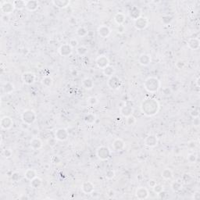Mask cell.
I'll return each instance as SVG.
<instances>
[{"label": "cell", "mask_w": 200, "mask_h": 200, "mask_svg": "<svg viewBox=\"0 0 200 200\" xmlns=\"http://www.w3.org/2000/svg\"><path fill=\"white\" fill-rule=\"evenodd\" d=\"M140 109L142 113L146 117H152L157 114L160 110V103L156 99L147 98L142 101Z\"/></svg>", "instance_id": "obj_1"}, {"label": "cell", "mask_w": 200, "mask_h": 200, "mask_svg": "<svg viewBox=\"0 0 200 200\" xmlns=\"http://www.w3.org/2000/svg\"><path fill=\"white\" fill-rule=\"evenodd\" d=\"M161 84L160 80L156 77H149L144 81V88L148 92L156 93L160 88Z\"/></svg>", "instance_id": "obj_2"}, {"label": "cell", "mask_w": 200, "mask_h": 200, "mask_svg": "<svg viewBox=\"0 0 200 200\" xmlns=\"http://www.w3.org/2000/svg\"><path fill=\"white\" fill-rule=\"evenodd\" d=\"M21 119L24 123L30 125L36 120L37 114L32 109H25V111L21 113Z\"/></svg>", "instance_id": "obj_3"}, {"label": "cell", "mask_w": 200, "mask_h": 200, "mask_svg": "<svg viewBox=\"0 0 200 200\" xmlns=\"http://www.w3.org/2000/svg\"><path fill=\"white\" fill-rule=\"evenodd\" d=\"M122 81L119 77H117L116 75H113L111 77H109L107 81L108 87L112 90H118L121 88L122 86Z\"/></svg>", "instance_id": "obj_4"}, {"label": "cell", "mask_w": 200, "mask_h": 200, "mask_svg": "<svg viewBox=\"0 0 200 200\" xmlns=\"http://www.w3.org/2000/svg\"><path fill=\"white\" fill-rule=\"evenodd\" d=\"M96 155L98 158L101 160H107L111 155V151L106 146H99L96 150Z\"/></svg>", "instance_id": "obj_5"}, {"label": "cell", "mask_w": 200, "mask_h": 200, "mask_svg": "<svg viewBox=\"0 0 200 200\" xmlns=\"http://www.w3.org/2000/svg\"><path fill=\"white\" fill-rule=\"evenodd\" d=\"M149 19L146 16H140L139 18L135 20L134 21V26L137 30H142L146 29L148 26H149Z\"/></svg>", "instance_id": "obj_6"}, {"label": "cell", "mask_w": 200, "mask_h": 200, "mask_svg": "<svg viewBox=\"0 0 200 200\" xmlns=\"http://www.w3.org/2000/svg\"><path fill=\"white\" fill-rule=\"evenodd\" d=\"M69 132L65 128H59L55 132V138L59 142H64L68 138Z\"/></svg>", "instance_id": "obj_7"}, {"label": "cell", "mask_w": 200, "mask_h": 200, "mask_svg": "<svg viewBox=\"0 0 200 200\" xmlns=\"http://www.w3.org/2000/svg\"><path fill=\"white\" fill-rule=\"evenodd\" d=\"M135 195L138 199H146L149 197V192L145 187H139L136 189Z\"/></svg>", "instance_id": "obj_8"}, {"label": "cell", "mask_w": 200, "mask_h": 200, "mask_svg": "<svg viewBox=\"0 0 200 200\" xmlns=\"http://www.w3.org/2000/svg\"><path fill=\"white\" fill-rule=\"evenodd\" d=\"M58 51L61 57H67L72 54V53H73V48L69 44H63L59 48Z\"/></svg>", "instance_id": "obj_9"}, {"label": "cell", "mask_w": 200, "mask_h": 200, "mask_svg": "<svg viewBox=\"0 0 200 200\" xmlns=\"http://www.w3.org/2000/svg\"><path fill=\"white\" fill-rule=\"evenodd\" d=\"M15 10V7L13 6V3L11 2H3L1 5V10L5 15H9L12 13Z\"/></svg>", "instance_id": "obj_10"}, {"label": "cell", "mask_w": 200, "mask_h": 200, "mask_svg": "<svg viewBox=\"0 0 200 200\" xmlns=\"http://www.w3.org/2000/svg\"><path fill=\"white\" fill-rule=\"evenodd\" d=\"M13 125V120L10 117L8 116H5L1 119L0 121V126L2 129L4 130H9Z\"/></svg>", "instance_id": "obj_11"}, {"label": "cell", "mask_w": 200, "mask_h": 200, "mask_svg": "<svg viewBox=\"0 0 200 200\" xmlns=\"http://www.w3.org/2000/svg\"><path fill=\"white\" fill-rule=\"evenodd\" d=\"M81 191L86 195H91L95 191V185L91 181H84L81 184Z\"/></svg>", "instance_id": "obj_12"}, {"label": "cell", "mask_w": 200, "mask_h": 200, "mask_svg": "<svg viewBox=\"0 0 200 200\" xmlns=\"http://www.w3.org/2000/svg\"><path fill=\"white\" fill-rule=\"evenodd\" d=\"M95 63H96V65L99 69L103 70L109 65V59L106 56H100L96 59Z\"/></svg>", "instance_id": "obj_13"}, {"label": "cell", "mask_w": 200, "mask_h": 200, "mask_svg": "<svg viewBox=\"0 0 200 200\" xmlns=\"http://www.w3.org/2000/svg\"><path fill=\"white\" fill-rule=\"evenodd\" d=\"M144 144L146 146L149 148H153L156 146L158 144V138L156 135H149L145 138L144 140Z\"/></svg>", "instance_id": "obj_14"}, {"label": "cell", "mask_w": 200, "mask_h": 200, "mask_svg": "<svg viewBox=\"0 0 200 200\" xmlns=\"http://www.w3.org/2000/svg\"><path fill=\"white\" fill-rule=\"evenodd\" d=\"M22 81L26 85H31L34 82L36 76L32 72H25L22 74Z\"/></svg>", "instance_id": "obj_15"}, {"label": "cell", "mask_w": 200, "mask_h": 200, "mask_svg": "<svg viewBox=\"0 0 200 200\" xmlns=\"http://www.w3.org/2000/svg\"><path fill=\"white\" fill-rule=\"evenodd\" d=\"M134 111H135V109H134L133 106H132V105H127V104L123 106L120 108V114H121L123 117H126V118L130 117V116H132Z\"/></svg>", "instance_id": "obj_16"}, {"label": "cell", "mask_w": 200, "mask_h": 200, "mask_svg": "<svg viewBox=\"0 0 200 200\" xmlns=\"http://www.w3.org/2000/svg\"><path fill=\"white\" fill-rule=\"evenodd\" d=\"M97 32L98 34L101 38L103 39H106L107 37L109 36V34H111V30L109 28V27L106 26V25H101L99 26L97 29Z\"/></svg>", "instance_id": "obj_17"}, {"label": "cell", "mask_w": 200, "mask_h": 200, "mask_svg": "<svg viewBox=\"0 0 200 200\" xmlns=\"http://www.w3.org/2000/svg\"><path fill=\"white\" fill-rule=\"evenodd\" d=\"M112 147H113V149L116 152L123 151L125 148V142H123V140H122L121 138H117L113 141Z\"/></svg>", "instance_id": "obj_18"}, {"label": "cell", "mask_w": 200, "mask_h": 200, "mask_svg": "<svg viewBox=\"0 0 200 200\" xmlns=\"http://www.w3.org/2000/svg\"><path fill=\"white\" fill-rule=\"evenodd\" d=\"M128 15H129L130 18L132 19L135 21V20L139 18L140 16H142V11L137 6H133L130 9Z\"/></svg>", "instance_id": "obj_19"}, {"label": "cell", "mask_w": 200, "mask_h": 200, "mask_svg": "<svg viewBox=\"0 0 200 200\" xmlns=\"http://www.w3.org/2000/svg\"><path fill=\"white\" fill-rule=\"evenodd\" d=\"M151 62H152L151 56L149 54L142 53V54L140 55V57H138V63L142 65V66H144V67L149 66V65L151 63Z\"/></svg>", "instance_id": "obj_20"}, {"label": "cell", "mask_w": 200, "mask_h": 200, "mask_svg": "<svg viewBox=\"0 0 200 200\" xmlns=\"http://www.w3.org/2000/svg\"><path fill=\"white\" fill-rule=\"evenodd\" d=\"M30 146L33 150H39L42 147L43 143L39 138H33L32 139L30 140Z\"/></svg>", "instance_id": "obj_21"}, {"label": "cell", "mask_w": 200, "mask_h": 200, "mask_svg": "<svg viewBox=\"0 0 200 200\" xmlns=\"http://www.w3.org/2000/svg\"><path fill=\"white\" fill-rule=\"evenodd\" d=\"M188 47L192 50H197L200 47V41L197 38H191L188 42Z\"/></svg>", "instance_id": "obj_22"}, {"label": "cell", "mask_w": 200, "mask_h": 200, "mask_svg": "<svg viewBox=\"0 0 200 200\" xmlns=\"http://www.w3.org/2000/svg\"><path fill=\"white\" fill-rule=\"evenodd\" d=\"M14 85L11 82H6L2 87V93L3 95H8L14 91Z\"/></svg>", "instance_id": "obj_23"}, {"label": "cell", "mask_w": 200, "mask_h": 200, "mask_svg": "<svg viewBox=\"0 0 200 200\" xmlns=\"http://www.w3.org/2000/svg\"><path fill=\"white\" fill-rule=\"evenodd\" d=\"M53 4L59 9H65L71 4L70 0H53Z\"/></svg>", "instance_id": "obj_24"}, {"label": "cell", "mask_w": 200, "mask_h": 200, "mask_svg": "<svg viewBox=\"0 0 200 200\" xmlns=\"http://www.w3.org/2000/svg\"><path fill=\"white\" fill-rule=\"evenodd\" d=\"M39 3L36 0H29L26 2V9L30 12H34L38 10Z\"/></svg>", "instance_id": "obj_25"}, {"label": "cell", "mask_w": 200, "mask_h": 200, "mask_svg": "<svg viewBox=\"0 0 200 200\" xmlns=\"http://www.w3.org/2000/svg\"><path fill=\"white\" fill-rule=\"evenodd\" d=\"M113 20H114L117 25H123V23L125 22L126 16L123 13H117L115 14L114 17H113Z\"/></svg>", "instance_id": "obj_26"}, {"label": "cell", "mask_w": 200, "mask_h": 200, "mask_svg": "<svg viewBox=\"0 0 200 200\" xmlns=\"http://www.w3.org/2000/svg\"><path fill=\"white\" fill-rule=\"evenodd\" d=\"M36 177H38V174H37L36 170H34V169H28V170L25 171V178H26L27 180L32 181L33 179L36 178Z\"/></svg>", "instance_id": "obj_27"}, {"label": "cell", "mask_w": 200, "mask_h": 200, "mask_svg": "<svg viewBox=\"0 0 200 200\" xmlns=\"http://www.w3.org/2000/svg\"><path fill=\"white\" fill-rule=\"evenodd\" d=\"M82 86L86 90H91L94 87V81L90 77H85L82 81Z\"/></svg>", "instance_id": "obj_28"}, {"label": "cell", "mask_w": 200, "mask_h": 200, "mask_svg": "<svg viewBox=\"0 0 200 200\" xmlns=\"http://www.w3.org/2000/svg\"><path fill=\"white\" fill-rule=\"evenodd\" d=\"M95 120H96V117L93 113H88L84 117V121L86 124H88V125H91L93 123H95Z\"/></svg>", "instance_id": "obj_29"}, {"label": "cell", "mask_w": 200, "mask_h": 200, "mask_svg": "<svg viewBox=\"0 0 200 200\" xmlns=\"http://www.w3.org/2000/svg\"><path fill=\"white\" fill-rule=\"evenodd\" d=\"M161 176L162 178L165 179V180H170L173 178L174 174H173V171L170 169H169V168H165L161 172Z\"/></svg>", "instance_id": "obj_30"}, {"label": "cell", "mask_w": 200, "mask_h": 200, "mask_svg": "<svg viewBox=\"0 0 200 200\" xmlns=\"http://www.w3.org/2000/svg\"><path fill=\"white\" fill-rule=\"evenodd\" d=\"M26 2L25 0H15L13 2L15 9L17 10H22L26 8Z\"/></svg>", "instance_id": "obj_31"}, {"label": "cell", "mask_w": 200, "mask_h": 200, "mask_svg": "<svg viewBox=\"0 0 200 200\" xmlns=\"http://www.w3.org/2000/svg\"><path fill=\"white\" fill-rule=\"evenodd\" d=\"M182 187H183L182 183L180 181L178 180L173 181L171 183V184H170V188H171L172 191L174 192H180V191L182 189Z\"/></svg>", "instance_id": "obj_32"}, {"label": "cell", "mask_w": 200, "mask_h": 200, "mask_svg": "<svg viewBox=\"0 0 200 200\" xmlns=\"http://www.w3.org/2000/svg\"><path fill=\"white\" fill-rule=\"evenodd\" d=\"M42 185V180L39 177H36L32 181H30V186L32 188L37 189V188H40Z\"/></svg>", "instance_id": "obj_33"}, {"label": "cell", "mask_w": 200, "mask_h": 200, "mask_svg": "<svg viewBox=\"0 0 200 200\" xmlns=\"http://www.w3.org/2000/svg\"><path fill=\"white\" fill-rule=\"evenodd\" d=\"M42 83L44 85L45 87L50 88L53 86V79L50 77V76H46L42 79Z\"/></svg>", "instance_id": "obj_34"}, {"label": "cell", "mask_w": 200, "mask_h": 200, "mask_svg": "<svg viewBox=\"0 0 200 200\" xmlns=\"http://www.w3.org/2000/svg\"><path fill=\"white\" fill-rule=\"evenodd\" d=\"M103 71L104 75L107 76V77H111V76L114 75V74H115V69H114L113 67L110 66V65H109L105 69H103Z\"/></svg>", "instance_id": "obj_35"}, {"label": "cell", "mask_w": 200, "mask_h": 200, "mask_svg": "<svg viewBox=\"0 0 200 200\" xmlns=\"http://www.w3.org/2000/svg\"><path fill=\"white\" fill-rule=\"evenodd\" d=\"M77 51V53L78 56L80 57H85L88 53V49L86 46H84V45H81V46H78L76 49Z\"/></svg>", "instance_id": "obj_36"}, {"label": "cell", "mask_w": 200, "mask_h": 200, "mask_svg": "<svg viewBox=\"0 0 200 200\" xmlns=\"http://www.w3.org/2000/svg\"><path fill=\"white\" fill-rule=\"evenodd\" d=\"M88 30L85 27H79L76 30V34L79 37H85L88 34Z\"/></svg>", "instance_id": "obj_37"}, {"label": "cell", "mask_w": 200, "mask_h": 200, "mask_svg": "<svg viewBox=\"0 0 200 200\" xmlns=\"http://www.w3.org/2000/svg\"><path fill=\"white\" fill-rule=\"evenodd\" d=\"M172 20H173V17L170 16V15H164V16H162L161 18V22L164 25H170V23L172 22Z\"/></svg>", "instance_id": "obj_38"}, {"label": "cell", "mask_w": 200, "mask_h": 200, "mask_svg": "<svg viewBox=\"0 0 200 200\" xmlns=\"http://www.w3.org/2000/svg\"><path fill=\"white\" fill-rule=\"evenodd\" d=\"M152 191H153L156 194H160V192H164V185H162L161 184H156V185L154 186L152 188Z\"/></svg>", "instance_id": "obj_39"}, {"label": "cell", "mask_w": 200, "mask_h": 200, "mask_svg": "<svg viewBox=\"0 0 200 200\" xmlns=\"http://www.w3.org/2000/svg\"><path fill=\"white\" fill-rule=\"evenodd\" d=\"M98 99L95 96H91V97L88 98L87 99V103L88 105L90 106H94L98 103Z\"/></svg>", "instance_id": "obj_40"}, {"label": "cell", "mask_w": 200, "mask_h": 200, "mask_svg": "<svg viewBox=\"0 0 200 200\" xmlns=\"http://www.w3.org/2000/svg\"><path fill=\"white\" fill-rule=\"evenodd\" d=\"M197 159H198V156L196 153H190L188 154V157H187V160L190 163V164H195L197 161Z\"/></svg>", "instance_id": "obj_41"}, {"label": "cell", "mask_w": 200, "mask_h": 200, "mask_svg": "<svg viewBox=\"0 0 200 200\" xmlns=\"http://www.w3.org/2000/svg\"><path fill=\"white\" fill-rule=\"evenodd\" d=\"M105 176L107 179L111 180V179L114 178V177H115V171L113 170H112V169H109V170H107L106 171Z\"/></svg>", "instance_id": "obj_42"}, {"label": "cell", "mask_w": 200, "mask_h": 200, "mask_svg": "<svg viewBox=\"0 0 200 200\" xmlns=\"http://www.w3.org/2000/svg\"><path fill=\"white\" fill-rule=\"evenodd\" d=\"M51 163L54 165H59L61 163V158L57 155H54L51 158Z\"/></svg>", "instance_id": "obj_43"}, {"label": "cell", "mask_w": 200, "mask_h": 200, "mask_svg": "<svg viewBox=\"0 0 200 200\" xmlns=\"http://www.w3.org/2000/svg\"><path fill=\"white\" fill-rule=\"evenodd\" d=\"M136 123V118L133 116H130V117H127V125L133 126L135 125Z\"/></svg>", "instance_id": "obj_44"}, {"label": "cell", "mask_w": 200, "mask_h": 200, "mask_svg": "<svg viewBox=\"0 0 200 200\" xmlns=\"http://www.w3.org/2000/svg\"><path fill=\"white\" fill-rule=\"evenodd\" d=\"M2 155H3V156L5 158L9 159V158H10L13 156V151L10 149H6L3 150V152H2Z\"/></svg>", "instance_id": "obj_45"}, {"label": "cell", "mask_w": 200, "mask_h": 200, "mask_svg": "<svg viewBox=\"0 0 200 200\" xmlns=\"http://www.w3.org/2000/svg\"><path fill=\"white\" fill-rule=\"evenodd\" d=\"M175 67L178 70H182V69H184V67H185V62L184 60H182V59H179L175 63Z\"/></svg>", "instance_id": "obj_46"}, {"label": "cell", "mask_w": 200, "mask_h": 200, "mask_svg": "<svg viewBox=\"0 0 200 200\" xmlns=\"http://www.w3.org/2000/svg\"><path fill=\"white\" fill-rule=\"evenodd\" d=\"M192 179H193V178H192V176H191V174H184L183 177H182V181H183L184 183H190V182L192 181Z\"/></svg>", "instance_id": "obj_47"}, {"label": "cell", "mask_w": 200, "mask_h": 200, "mask_svg": "<svg viewBox=\"0 0 200 200\" xmlns=\"http://www.w3.org/2000/svg\"><path fill=\"white\" fill-rule=\"evenodd\" d=\"M199 142H196V141H194V140H192V141H190V142H188V144H187V147L188 149H196L197 146H198Z\"/></svg>", "instance_id": "obj_48"}, {"label": "cell", "mask_w": 200, "mask_h": 200, "mask_svg": "<svg viewBox=\"0 0 200 200\" xmlns=\"http://www.w3.org/2000/svg\"><path fill=\"white\" fill-rule=\"evenodd\" d=\"M69 45H70L73 49L74 48H77V47H78V42H77V39H72L70 40V42H69Z\"/></svg>", "instance_id": "obj_49"}, {"label": "cell", "mask_w": 200, "mask_h": 200, "mask_svg": "<svg viewBox=\"0 0 200 200\" xmlns=\"http://www.w3.org/2000/svg\"><path fill=\"white\" fill-rule=\"evenodd\" d=\"M57 140L55 138H50L48 141H47V143L49 145L50 147H54L56 145H57Z\"/></svg>", "instance_id": "obj_50"}, {"label": "cell", "mask_w": 200, "mask_h": 200, "mask_svg": "<svg viewBox=\"0 0 200 200\" xmlns=\"http://www.w3.org/2000/svg\"><path fill=\"white\" fill-rule=\"evenodd\" d=\"M171 90H170V88H163V90H162V94L164 95H165V96H169V95H171Z\"/></svg>", "instance_id": "obj_51"}, {"label": "cell", "mask_w": 200, "mask_h": 200, "mask_svg": "<svg viewBox=\"0 0 200 200\" xmlns=\"http://www.w3.org/2000/svg\"><path fill=\"white\" fill-rule=\"evenodd\" d=\"M11 179H12L13 181H18L19 179H20V174L17 173V172H14L13 173L12 175H11Z\"/></svg>", "instance_id": "obj_52"}, {"label": "cell", "mask_w": 200, "mask_h": 200, "mask_svg": "<svg viewBox=\"0 0 200 200\" xmlns=\"http://www.w3.org/2000/svg\"><path fill=\"white\" fill-rule=\"evenodd\" d=\"M191 116L192 117H194V118H196V117H199V109H194L193 110H192L190 113Z\"/></svg>", "instance_id": "obj_53"}, {"label": "cell", "mask_w": 200, "mask_h": 200, "mask_svg": "<svg viewBox=\"0 0 200 200\" xmlns=\"http://www.w3.org/2000/svg\"><path fill=\"white\" fill-rule=\"evenodd\" d=\"M156 184H157L156 181L155 180H153V179H150V180L148 181V185L149 186L150 188H153L154 186L156 185Z\"/></svg>", "instance_id": "obj_54"}, {"label": "cell", "mask_w": 200, "mask_h": 200, "mask_svg": "<svg viewBox=\"0 0 200 200\" xmlns=\"http://www.w3.org/2000/svg\"><path fill=\"white\" fill-rule=\"evenodd\" d=\"M115 192H114V190H113V189H109V190H108L107 192V196L109 198H113L114 196H115Z\"/></svg>", "instance_id": "obj_55"}, {"label": "cell", "mask_w": 200, "mask_h": 200, "mask_svg": "<svg viewBox=\"0 0 200 200\" xmlns=\"http://www.w3.org/2000/svg\"><path fill=\"white\" fill-rule=\"evenodd\" d=\"M2 21L4 23H8L10 21V16H9V15H3L2 16Z\"/></svg>", "instance_id": "obj_56"}, {"label": "cell", "mask_w": 200, "mask_h": 200, "mask_svg": "<svg viewBox=\"0 0 200 200\" xmlns=\"http://www.w3.org/2000/svg\"><path fill=\"white\" fill-rule=\"evenodd\" d=\"M192 199L195 200H199L200 199V192H196L192 196Z\"/></svg>", "instance_id": "obj_57"}, {"label": "cell", "mask_w": 200, "mask_h": 200, "mask_svg": "<svg viewBox=\"0 0 200 200\" xmlns=\"http://www.w3.org/2000/svg\"><path fill=\"white\" fill-rule=\"evenodd\" d=\"M124 31V28L123 25H119L118 28H117V32L118 33H123Z\"/></svg>", "instance_id": "obj_58"}, {"label": "cell", "mask_w": 200, "mask_h": 200, "mask_svg": "<svg viewBox=\"0 0 200 200\" xmlns=\"http://www.w3.org/2000/svg\"><path fill=\"white\" fill-rule=\"evenodd\" d=\"M19 199L20 200H28L29 199V197L27 195H21V196L19 197Z\"/></svg>", "instance_id": "obj_59"}, {"label": "cell", "mask_w": 200, "mask_h": 200, "mask_svg": "<svg viewBox=\"0 0 200 200\" xmlns=\"http://www.w3.org/2000/svg\"><path fill=\"white\" fill-rule=\"evenodd\" d=\"M21 127H22L23 130H28V127H29V124H28V123H24V122H23V123L21 124Z\"/></svg>", "instance_id": "obj_60"}, {"label": "cell", "mask_w": 200, "mask_h": 200, "mask_svg": "<svg viewBox=\"0 0 200 200\" xmlns=\"http://www.w3.org/2000/svg\"><path fill=\"white\" fill-rule=\"evenodd\" d=\"M196 86H197V87H198V88L200 87V77H197V78H196Z\"/></svg>", "instance_id": "obj_61"}, {"label": "cell", "mask_w": 200, "mask_h": 200, "mask_svg": "<svg viewBox=\"0 0 200 200\" xmlns=\"http://www.w3.org/2000/svg\"><path fill=\"white\" fill-rule=\"evenodd\" d=\"M199 124V117L194 118V125L198 126Z\"/></svg>", "instance_id": "obj_62"}]
</instances>
